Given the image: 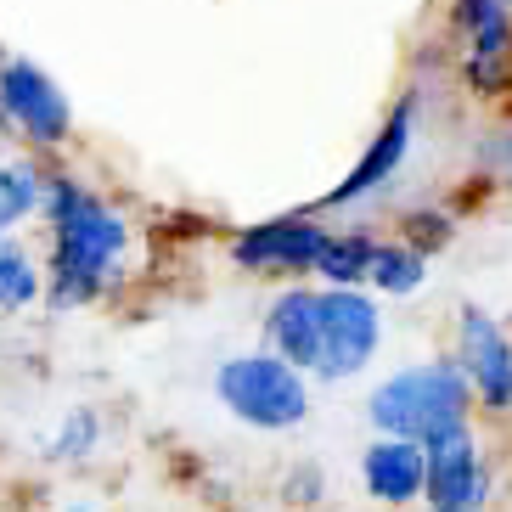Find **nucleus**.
Returning <instances> with one entry per match:
<instances>
[{
    "label": "nucleus",
    "instance_id": "nucleus-1",
    "mask_svg": "<svg viewBox=\"0 0 512 512\" xmlns=\"http://www.w3.org/2000/svg\"><path fill=\"white\" fill-rule=\"evenodd\" d=\"M46 220H51V304L74 310L91 304L119 271L130 226L68 175H46Z\"/></svg>",
    "mask_w": 512,
    "mask_h": 512
},
{
    "label": "nucleus",
    "instance_id": "nucleus-2",
    "mask_svg": "<svg viewBox=\"0 0 512 512\" xmlns=\"http://www.w3.org/2000/svg\"><path fill=\"white\" fill-rule=\"evenodd\" d=\"M467 411H473V389H467V377L456 372V361L406 366V372H394L389 383L372 389V422H377L383 439L428 445V439H439V434L467 428Z\"/></svg>",
    "mask_w": 512,
    "mask_h": 512
},
{
    "label": "nucleus",
    "instance_id": "nucleus-3",
    "mask_svg": "<svg viewBox=\"0 0 512 512\" xmlns=\"http://www.w3.org/2000/svg\"><path fill=\"white\" fill-rule=\"evenodd\" d=\"M214 394H220V406L237 422L265 428V434L299 428V422L310 417V383H304V372H293L282 355H231V361L214 372Z\"/></svg>",
    "mask_w": 512,
    "mask_h": 512
},
{
    "label": "nucleus",
    "instance_id": "nucleus-4",
    "mask_svg": "<svg viewBox=\"0 0 512 512\" xmlns=\"http://www.w3.org/2000/svg\"><path fill=\"white\" fill-rule=\"evenodd\" d=\"M377 338H383V321H377V304L361 287H327L321 293V377L361 372L377 355Z\"/></svg>",
    "mask_w": 512,
    "mask_h": 512
},
{
    "label": "nucleus",
    "instance_id": "nucleus-5",
    "mask_svg": "<svg viewBox=\"0 0 512 512\" xmlns=\"http://www.w3.org/2000/svg\"><path fill=\"white\" fill-rule=\"evenodd\" d=\"M0 119H12L29 141H46V147L68 141V130H74V113H68L57 79L23 57L0 68Z\"/></svg>",
    "mask_w": 512,
    "mask_h": 512
},
{
    "label": "nucleus",
    "instance_id": "nucleus-6",
    "mask_svg": "<svg viewBox=\"0 0 512 512\" xmlns=\"http://www.w3.org/2000/svg\"><path fill=\"white\" fill-rule=\"evenodd\" d=\"M428 456V479H422V501L434 512H479L484 496H490V473L479 462V445L467 428L456 434H439L422 445Z\"/></svg>",
    "mask_w": 512,
    "mask_h": 512
},
{
    "label": "nucleus",
    "instance_id": "nucleus-7",
    "mask_svg": "<svg viewBox=\"0 0 512 512\" xmlns=\"http://www.w3.org/2000/svg\"><path fill=\"white\" fill-rule=\"evenodd\" d=\"M456 372L490 411H512V344L479 304H467L456 321Z\"/></svg>",
    "mask_w": 512,
    "mask_h": 512
},
{
    "label": "nucleus",
    "instance_id": "nucleus-8",
    "mask_svg": "<svg viewBox=\"0 0 512 512\" xmlns=\"http://www.w3.org/2000/svg\"><path fill=\"white\" fill-rule=\"evenodd\" d=\"M327 231L304 214H282V220H259V226L237 231L231 259L242 271H316V254Z\"/></svg>",
    "mask_w": 512,
    "mask_h": 512
},
{
    "label": "nucleus",
    "instance_id": "nucleus-9",
    "mask_svg": "<svg viewBox=\"0 0 512 512\" xmlns=\"http://www.w3.org/2000/svg\"><path fill=\"white\" fill-rule=\"evenodd\" d=\"M265 332H271V355H282L293 372H316L321 366V293L310 287H293L271 304L265 316Z\"/></svg>",
    "mask_w": 512,
    "mask_h": 512
},
{
    "label": "nucleus",
    "instance_id": "nucleus-10",
    "mask_svg": "<svg viewBox=\"0 0 512 512\" xmlns=\"http://www.w3.org/2000/svg\"><path fill=\"white\" fill-rule=\"evenodd\" d=\"M361 479L383 507H406L422 496V479H428V456L411 439H372L361 456Z\"/></svg>",
    "mask_w": 512,
    "mask_h": 512
},
{
    "label": "nucleus",
    "instance_id": "nucleus-11",
    "mask_svg": "<svg viewBox=\"0 0 512 512\" xmlns=\"http://www.w3.org/2000/svg\"><path fill=\"white\" fill-rule=\"evenodd\" d=\"M406 147H411V102L394 107V119L372 136L366 158L344 175V186H332V192H327V203H332V209H344V203H361L366 192H377L383 181H394V169L406 164Z\"/></svg>",
    "mask_w": 512,
    "mask_h": 512
},
{
    "label": "nucleus",
    "instance_id": "nucleus-12",
    "mask_svg": "<svg viewBox=\"0 0 512 512\" xmlns=\"http://www.w3.org/2000/svg\"><path fill=\"white\" fill-rule=\"evenodd\" d=\"M372 265H377V242L372 237H327L321 254H316V271L327 276L332 287L372 282Z\"/></svg>",
    "mask_w": 512,
    "mask_h": 512
},
{
    "label": "nucleus",
    "instance_id": "nucleus-13",
    "mask_svg": "<svg viewBox=\"0 0 512 512\" xmlns=\"http://www.w3.org/2000/svg\"><path fill=\"white\" fill-rule=\"evenodd\" d=\"M40 293H46V276L34 271V259L0 237V310H29Z\"/></svg>",
    "mask_w": 512,
    "mask_h": 512
},
{
    "label": "nucleus",
    "instance_id": "nucleus-14",
    "mask_svg": "<svg viewBox=\"0 0 512 512\" xmlns=\"http://www.w3.org/2000/svg\"><path fill=\"white\" fill-rule=\"evenodd\" d=\"M34 209H46V175H34V169H0V237Z\"/></svg>",
    "mask_w": 512,
    "mask_h": 512
},
{
    "label": "nucleus",
    "instance_id": "nucleus-15",
    "mask_svg": "<svg viewBox=\"0 0 512 512\" xmlns=\"http://www.w3.org/2000/svg\"><path fill=\"white\" fill-rule=\"evenodd\" d=\"M372 282L383 287V293H394V299H406V293H417L422 287V254L417 248H377V265H372Z\"/></svg>",
    "mask_w": 512,
    "mask_h": 512
},
{
    "label": "nucleus",
    "instance_id": "nucleus-16",
    "mask_svg": "<svg viewBox=\"0 0 512 512\" xmlns=\"http://www.w3.org/2000/svg\"><path fill=\"white\" fill-rule=\"evenodd\" d=\"M91 445H96V417L91 411H68L62 434L51 439V456L57 462H74V456H91Z\"/></svg>",
    "mask_w": 512,
    "mask_h": 512
},
{
    "label": "nucleus",
    "instance_id": "nucleus-17",
    "mask_svg": "<svg viewBox=\"0 0 512 512\" xmlns=\"http://www.w3.org/2000/svg\"><path fill=\"white\" fill-rule=\"evenodd\" d=\"M74 512H91V507H74Z\"/></svg>",
    "mask_w": 512,
    "mask_h": 512
}]
</instances>
